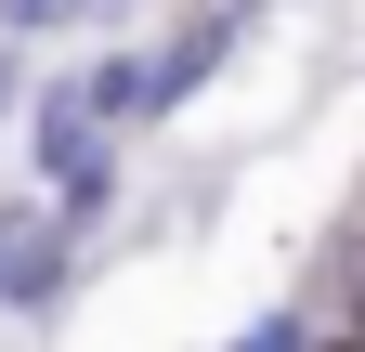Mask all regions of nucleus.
Here are the masks:
<instances>
[{
	"label": "nucleus",
	"mask_w": 365,
	"mask_h": 352,
	"mask_svg": "<svg viewBox=\"0 0 365 352\" xmlns=\"http://www.w3.org/2000/svg\"><path fill=\"white\" fill-rule=\"evenodd\" d=\"M339 314H352V339H365V235L339 248Z\"/></svg>",
	"instance_id": "1"
},
{
	"label": "nucleus",
	"mask_w": 365,
	"mask_h": 352,
	"mask_svg": "<svg viewBox=\"0 0 365 352\" xmlns=\"http://www.w3.org/2000/svg\"><path fill=\"white\" fill-rule=\"evenodd\" d=\"M339 352H365V339H339Z\"/></svg>",
	"instance_id": "2"
}]
</instances>
